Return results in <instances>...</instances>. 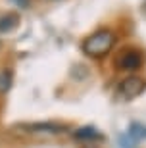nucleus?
I'll list each match as a JSON object with an SVG mask.
<instances>
[{
    "mask_svg": "<svg viewBox=\"0 0 146 148\" xmlns=\"http://www.w3.org/2000/svg\"><path fill=\"white\" fill-rule=\"evenodd\" d=\"M12 2L19 8H29V4H31V0H12Z\"/></svg>",
    "mask_w": 146,
    "mask_h": 148,
    "instance_id": "10",
    "label": "nucleus"
},
{
    "mask_svg": "<svg viewBox=\"0 0 146 148\" xmlns=\"http://www.w3.org/2000/svg\"><path fill=\"white\" fill-rule=\"evenodd\" d=\"M131 144H135V140H133L129 135H123V137H119V146H123V148H133Z\"/></svg>",
    "mask_w": 146,
    "mask_h": 148,
    "instance_id": "9",
    "label": "nucleus"
},
{
    "mask_svg": "<svg viewBox=\"0 0 146 148\" xmlns=\"http://www.w3.org/2000/svg\"><path fill=\"white\" fill-rule=\"evenodd\" d=\"M19 25V16L17 14H6L0 17V33H10Z\"/></svg>",
    "mask_w": 146,
    "mask_h": 148,
    "instance_id": "6",
    "label": "nucleus"
},
{
    "mask_svg": "<svg viewBox=\"0 0 146 148\" xmlns=\"http://www.w3.org/2000/svg\"><path fill=\"white\" fill-rule=\"evenodd\" d=\"M12 83H14V73L10 69H2L0 71V94H6L12 88Z\"/></svg>",
    "mask_w": 146,
    "mask_h": 148,
    "instance_id": "7",
    "label": "nucleus"
},
{
    "mask_svg": "<svg viewBox=\"0 0 146 148\" xmlns=\"http://www.w3.org/2000/svg\"><path fill=\"white\" fill-rule=\"evenodd\" d=\"M142 62H144V58L138 50H127L121 56H117L115 66H117V69H123V71H135V69L142 67Z\"/></svg>",
    "mask_w": 146,
    "mask_h": 148,
    "instance_id": "3",
    "label": "nucleus"
},
{
    "mask_svg": "<svg viewBox=\"0 0 146 148\" xmlns=\"http://www.w3.org/2000/svg\"><path fill=\"white\" fill-rule=\"evenodd\" d=\"M114 44H115V33L114 31H110V29H98L96 33L88 35L83 40L81 48L88 58L100 60V58H104V56H108L112 52Z\"/></svg>",
    "mask_w": 146,
    "mask_h": 148,
    "instance_id": "1",
    "label": "nucleus"
},
{
    "mask_svg": "<svg viewBox=\"0 0 146 148\" xmlns=\"http://www.w3.org/2000/svg\"><path fill=\"white\" fill-rule=\"evenodd\" d=\"M73 137L77 138V140H85V143H92V140H100V133L94 129V127L87 125V127H81V129H77L75 133H73Z\"/></svg>",
    "mask_w": 146,
    "mask_h": 148,
    "instance_id": "5",
    "label": "nucleus"
},
{
    "mask_svg": "<svg viewBox=\"0 0 146 148\" xmlns=\"http://www.w3.org/2000/svg\"><path fill=\"white\" fill-rule=\"evenodd\" d=\"M29 133H65L67 127L60 123H19Z\"/></svg>",
    "mask_w": 146,
    "mask_h": 148,
    "instance_id": "4",
    "label": "nucleus"
},
{
    "mask_svg": "<svg viewBox=\"0 0 146 148\" xmlns=\"http://www.w3.org/2000/svg\"><path fill=\"white\" fill-rule=\"evenodd\" d=\"M135 143H138V140H142V138L146 137V127L142 125V123H131V129L129 133H127Z\"/></svg>",
    "mask_w": 146,
    "mask_h": 148,
    "instance_id": "8",
    "label": "nucleus"
},
{
    "mask_svg": "<svg viewBox=\"0 0 146 148\" xmlns=\"http://www.w3.org/2000/svg\"><path fill=\"white\" fill-rule=\"evenodd\" d=\"M144 90H146V79L144 77H138V75L125 77L123 81L119 83V88H117L119 96L123 100H133L136 96H141Z\"/></svg>",
    "mask_w": 146,
    "mask_h": 148,
    "instance_id": "2",
    "label": "nucleus"
}]
</instances>
